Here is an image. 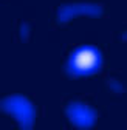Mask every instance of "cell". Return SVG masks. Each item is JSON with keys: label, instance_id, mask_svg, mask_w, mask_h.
<instances>
[{"label": "cell", "instance_id": "1", "mask_svg": "<svg viewBox=\"0 0 127 130\" xmlns=\"http://www.w3.org/2000/svg\"><path fill=\"white\" fill-rule=\"evenodd\" d=\"M73 67L77 73H88L99 65V56L94 50H81L73 56Z\"/></svg>", "mask_w": 127, "mask_h": 130}]
</instances>
